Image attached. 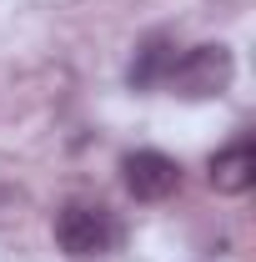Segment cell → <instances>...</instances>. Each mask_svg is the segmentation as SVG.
Returning <instances> with one entry per match:
<instances>
[{
	"mask_svg": "<svg viewBox=\"0 0 256 262\" xmlns=\"http://www.w3.org/2000/svg\"><path fill=\"white\" fill-rule=\"evenodd\" d=\"M231 81H236V56H231L226 46H191L186 56H176V66L166 71L171 96H181V101L226 96Z\"/></svg>",
	"mask_w": 256,
	"mask_h": 262,
	"instance_id": "cell-1",
	"label": "cell"
},
{
	"mask_svg": "<svg viewBox=\"0 0 256 262\" xmlns=\"http://www.w3.org/2000/svg\"><path fill=\"white\" fill-rule=\"evenodd\" d=\"M171 66H176V46L166 35L141 40V51L131 61V91H156V86H166V71Z\"/></svg>",
	"mask_w": 256,
	"mask_h": 262,
	"instance_id": "cell-5",
	"label": "cell"
},
{
	"mask_svg": "<svg viewBox=\"0 0 256 262\" xmlns=\"http://www.w3.org/2000/svg\"><path fill=\"white\" fill-rule=\"evenodd\" d=\"M116 242H121V227L96 202H70L56 212V247L65 257H106Z\"/></svg>",
	"mask_w": 256,
	"mask_h": 262,
	"instance_id": "cell-2",
	"label": "cell"
},
{
	"mask_svg": "<svg viewBox=\"0 0 256 262\" xmlns=\"http://www.w3.org/2000/svg\"><path fill=\"white\" fill-rule=\"evenodd\" d=\"M206 182H211V192H221V196H246L256 187V146L246 136L221 146L211 157V166H206Z\"/></svg>",
	"mask_w": 256,
	"mask_h": 262,
	"instance_id": "cell-4",
	"label": "cell"
},
{
	"mask_svg": "<svg viewBox=\"0 0 256 262\" xmlns=\"http://www.w3.org/2000/svg\"><path fill=\"white\" fill-rule=\"evenodd\" d=\"M121 182H126V192L136 202H166L181 187V166L171 162L166 151H131L121 162Z\"/></svg>",
	"mask_w": 256,
	"mask_h": 262,
	"instance_id": "cell-3",
	"label": "cell"
}]
</instances>
